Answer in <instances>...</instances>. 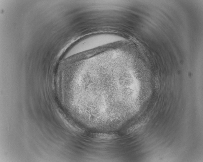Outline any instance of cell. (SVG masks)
Segmentation results:
<instances>
[{"mask_svg":"<svg viewBox=\"0 0 203 162\" xmlns=\"http://www.w3.org/2000/svg\"><path fill=\"white\" fill-rule=\"evenodd\" d=\"M97 135L98 137L101 139H115L117 137L116 135H109L108 134H99Z\"/></svg>","mask_w":203,"mask_h":162,"instance_id":"6da1fadb","label":"cell"}]
</instances>
